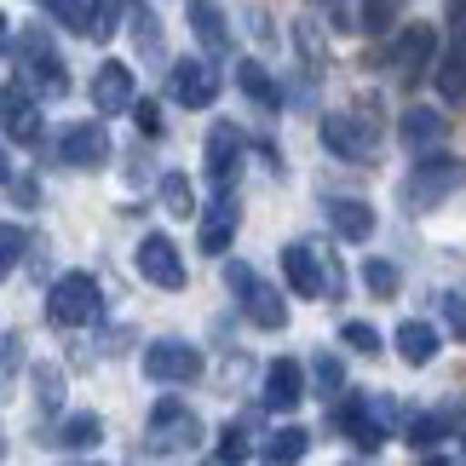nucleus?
<instances>
[{
    "mask_svg": "<svg viewBox=\"0 0 466 466\" xmlns=\"http://www.w3.org/2000/svg\"><path fill=\"white\" fill-rule=\"evenodd\" d=\"M466 185V161L461 156H443V150H426L415 161V173L403 178V202L415 208V213H432L443 196H455Z\"/></svg>",
    "mask_w": 466,
    "mask_h": 466,
    "instance_id": "1",
    "label": "nucleus"
},
{
    "mask_svg": "<svg viewBox=\"0 0 466 466\" xmlns=\"http://www.w3.org/2000/svg\"><path fill=\"white\" fill-rule=\"evenodd\" d=\"M17 76L35 86V98H64L69 93V69H64L46 29H24V41H17Z\"/></svg>",
    "mask_w": 466,
    "mask_h": 466,
    "instance_id": "2",
    "label": "nucleus"
},
{
    "mask_svg": "<svg viewBox=\"0 0 466 466\" xmlns=\"http://www.w3.org/2000/svg\"><path fill=\"white\" fill-rule=\"evenodd\" d=\"M98 311H104V294L86 271H69L46 289V322L52 329H86V322H98Z\"/></svg>",
    "mask_w": 466,
    "mask_h": 466,
    "instance_id": "3",
    "label": "nucleus"
},
{
    "mask_svg": "<svg viewBox=\"0 0 466 466\" xmlns=\"http://www.w3.org/2000/svg\"><path fill=\"white\" fill-rule=\"evenodd\" d=\"M225 282H230V294L242 299V317L254 322V329H282V322H289V306H282V294L254 271V265L230 259V265H225Z\"/></svg>",
    "mask_w": 466,
    "mask_h": 466,
    "instance_id": "4",
    "label": "nucleus"
},
{
    "mask_svg": "<svg viewBox=\"0 0 466 466\" xmlns=\"http://www.w3.org/2000/svg\"><path fill=\"white\" fill-rule=\"evenodd\" d=\"M432 58H438V29L432 24H403L398 41H391V69H398V81L420 86L432 76Z\"/></svg>",
    "mask_w": 466,
    "mask_h": 466,
    "instance_id": "5",
    "label": "nucleus"
},
{
    "mask_svg": "<svg viewBox=\"0 0 466 466\" xmlns=\"http://www.w3.org/2000/svg\"><path fill=\"white\" fill-rule=\"evenodd\" d=\"M322 145H329L339 161H369L380 150V127H374L369 116L339 110V116H322Z\"/></svg>",
    "mask_w": 466,
    "mask_h": 466,
    "instance_id": "6",
    "label": "nucleus"
},
{
    "mask_svg": "<svg viewBox=\"0 0 466 466\" xmlns=\"http://www.w3.org/2000/svg\"><path fill=\"white\" fill-rule=\"evenodd\" d=\"M145 374L156 386H190L202 374V351L185 339H156V346H145Z\"/></svg>",
    "mask_w": 466,
    "mask_h": 466,
    "instance_id": "7",
    "label": "nucleus"
},
{
    "mask_svg": "<svg viewBox=\"0 0 466 466\" xmlns=\"http://www.w3.org/2000/svg\"><path fill=\"white\" fill-rule=\"evenodd\" d=\"M386 420H391V409L386 403H369V398H351V403H339V432H346L363 455H380L386 450Z\"/></svg>",
    "mask_w": 466,
    "mask_h": 466,
    "instance_id": "8",
    "label": "nucleus"
},
{
    "mask_svg": "<svg viewBox=\"0 0 466 466\" xmlns=\"http://www.w3.org/2000/svg\"><path fill=\"white\" fill-rule=\"evenodd\" d=\"M167 93H173V104H185V110H208V104L219 98V69L208 58H178L167 69Z\"/></svg>",
    "mask_w": 466,
    "mask_h": 466,
    "instance_id": "9",
    "label": "nucleus"
},
{
    "mask_svg": "<svg viewBox=\"0 0 466 466\" xmlns=\"http://www.w3.org/2000/svg\"><path fill=\"white\" fill-rule=\"evenodd\" d=\"M150 443H156V450H173V455L196 450V443H202V420H196L178 398H161L150 409Z\"/></svg>",
    "mask_w": 466,
    "mask_h": 466,
    "instance_id": "10",
    "label": "nucleus"
},
{
    "mask_svg": "<svg viewBox=\"0 0 466 466\" xmlns=\"http://www.w3.org/2000/svg\"><path fill=\"white\" fill-rule=\"evenodd\" d=\"M0 127H6V138H17V145L41 138V98H35V86L24 76L0 86Z\"/></svg>",
    "mask_w": 466,
    "mask_h": 466,
    "instance_id": "11",
    "label": "nucleus"
},
{
    "mask_svg": "<svg viewBox=\"0 0 466 466\" xmlns=\"http://www.w3.org/2000/svg\"><path fill=\"white\" fill-rule=\"evenodd\" d=\"M58 161L64 167H81V173H98L110 161V133L104 121H76V127L58 133Z\"/></svg>",
    "mask_w": 466,
    "mask_h": 466,
    "instance_id": "12",
    "label": "nucleus"
},
{
    "mask_svg": "<svg viewBox=\"0 0 466 466\" xmlns=\"http://www.w3.org/2000/svg\"><path fill=\"white\" fill-rule=\"evenodd\" d=\"M138 277L156 282V289H185V259H178L173 237H161V230H150L145 242H138Z\"/></svg>",
    "mask_w": 466,
    "mask_h": 466,
    "instance_id": "13",
    "label": "nucleus"
},
{
    "mask_svg": "<svg viewBox=\"0 0 466 466\" xmlns=\"http://www.w3.org/2000/svg\"><path fill=\"white\" fill-rule=\"evenodd\" d=\"M202 156H208V185L213 190H230V185H237V173H242V133L230 127V121H219V127L208 133Z\"/></svg>",
    "mask_w": 466,
    "mask_h": 466,
    "instance_id": "14",
    "label": "nucleus"
},
{
    "mask_svg": "<svg viewBox=\"0 0 466 466\" xmlns=\"http://www.w3.org/2000/svg\"><path fill=\"white\" fill-rule=\"evenodd\" d=\"M299 398H306V369H299L294 357H277V363L265 369V391H259V403L271 409V415H289V409H299Z\"/></svg>",
    "mask_w": 466,
    "mask_h": 466,
    "instance_id": "15",
    "label": "nucleus"
},
{
    "mask_svg": "<svg viewBox=\"0 0 466 466\" xmlns=\"http://www.w3.org/2000/svg\"><path fill=\"white\" fill-rule=\"evenodd\" d=\"M282 277H289V289L294 294H306V299H317L329 282H322V254L311 242H289L282 248Z\"/></svg>",
    "mask_w": 466,
    "mask_h": 466,
    "instance_id": "16",
    "label": "nucleus"
},
{
    "mask_svg": "<svg viewBox=\"0 0 466 466\" xmlns=\"http://www.w3.org/2000/svg\"><path fill=\"white\" fill-rule=\"evenodd\" d=\"M237 219H242V208H237V196L219 190L213 196V208L202 213V254H230V237H237Z\"/></svg>",
    "mask_w": 466,
    "mask_h": 466,
    "instance_id": "17",
    "label": "nucleus"
},
{
    "mask_svg": "<svg viewBox=\"0 0 466 466\" xmlns=\"http://www.w3.org/2000/svg\"><path fill=\"white\" fill-rule=\"evenodd\" d=\"M133 69L127 64H104L98 76H93V104H98V116H121V110H133Z\"/></svg>",
    "mask_w": 466,
    "mask_h": 466,
    "instance_id": "18",
    "label": "nucleus"
},
{
    "mask_svg": "<svg viewBox=\"0 0 466 466\" xmlns=\"http://www.w3.org/2000/svg\"><path fill=\"white\" fill-rule=\"evenodd\" d=\"M443 133H450V116H443V110H409V116L398 121V138H403L415 156L443 150Z\"/></svg>",
    "mask_w": 466,
    "mask_h": 466,
    "instance_id": "19",
    "label": "nucleus"
},
{
    "mask_svg": "<svg viewBox=\"0 0 466 466\" xmlns=\"http://www.w3.org/2000/svg\"><path fill=\"white\" fill-rule=\"evenodd\" d=\"M329 219H334V237L339 242H369L374 237V208L363 202V196H334Z\"/></svg>",
    "mask_w": 466,
    "mask_h": 466,
    "instance_id": "20",
    "label": "nucleus"
},
{
    "mask_svg": "<svg viewBox=\"0 0 466 466\" xmlns=\"http://www.w3.org/2000/svg\"><path fill=\"white\" fill-rule=\"evenodd\" d=\"M185 12H190V29H196V41H202L213 58L219 52H230V29H225V12H219V0H185Z\"/></svg>",
    "mask_w": 466,
    "mask_h": 466,
    "instance_id": "21",
    "label": "nucleus"
},
{
    "mask_svg": "<svg viewBox=\"0 0 466 466\" xmlns=\"http://www.w3.org/2000/svg\"><path fill=\"white\" fill-rule=\"evenodd\" d=\"M391 346H398V357H403V363L426 369V363L438 357V346H443V339H438V329H432V322H398V339H391Z\"/></svg>",
    "mask_w": 466,
    "mask_h": 466,
    "instance_id": "22",
    "label": "nucleus"
},
{
    "mask_svg": "<svg viewBox=\"0 0 466 466\" xmlns=\"http://www.w3.org/2000/svg\"><path fill=\"white\" fill-rule=\"evenodd\" d=\"M403 6L409 0H363V6H357V24H363V35H391L403 24Z\"/></svg>",
    "mask_w": 466,
    "mask_h": 466,
    "instance_id": "23",
    "label": "nucleus"
},
{
    "mask_svg": "<svg viewBox=\"0 0 466 466\" xmlns=\"http://www.w3.org/2000/svg\"><path fill=\"white\" fill-rule=\"evenodd\" d=\"M237 86L259 104V110H277V104H282L277 81H271V69H259V64H237Z\"/></svg>",
    "mask_w": 466,
    "mask_h": 466,
    "instance_id": "24",
    "label": "nucleus"
},
{
    "mask_svg": "<svg viewBox=\"0 0 466 466\" xmlns=\"http://www.w3.org/2000/svg\"><path fill=\"white\" fill-rule=\"evenodd\" d=\"M311 450V432H306V426H282V432H271V438H265V461H299V455H306Z\"/></svg>",
    "mask_w": 466,
    "mask_h": 466,
    "instance_id": "25",
    "label": "nucleus"
},
{
    "mask_svg": "<svg viewBox=\"0 0 466 466\" xmlns=\"http://www.w3.org/2000/svg\"><path fill=\"white\" fill-rule=\"evenodd\" d=\"M98 438H104V420H98V415H86V409H81V415H69V420L58 426V443H64V450H93Z\"/></svg>",
    "mask_w": 466,
    "mask_h": 466,
    "instance_id": "26",
    "label": "nucleus"
},
{
    "mask_svg": "<svg viewBox=\"0 0 466 466\" xmlns=\"http://www.w3.org/2000/svg\"><path fill=\"white\" fill-rule=\"evenodd\" d=\"M438 93H443V104H461V98H466V52H461V46H450V52H443Z\"/></svg>",
    "mask_w": 466,
    "mask_h": 466,
    "instance_id": "27",
    "label": "nucleus"
},
{
    "mask_svg": "<svg viewBox=\"0 0 466 466\" xmlns=\"http://www.w3.org/2000/svg\"><path fill=\"white\" fill-rule=\"evenodd\" d=\"M161 208H167L173 219H190V213H196V190H190L185 173H167V178H161Z\"/></svg>",
    "mask_w": 466,
    "mask_h": 466,
    "instance_id": "28",
    "label": "nucleus"
},
{
    "mask_svg": "<svg viewBox=\"0 0 466 466\" xmlns=\"http://www.w3.org/2000/svg\"><path fill=\"white\" fill-rule=\"evenodd\" d=\"M443 438H450V415H415L409 420V443L415 450H438Z\"/></svg>",
    "mask_w": 466,
    "mask_h": 466,
    "instance_id": "29",
    "label": "nucleus"
},
{
    "mask_svg": "<svg viewBox=\"0 0 466 466\" xmlns=\"http://www.w3.org/2000/svg\"><path fill=\"white\" fill-rule=\"evenodd\" d=\"M24 248H29V237L17 225H6L0 219V282H6L12 271H17V259H24Z\"/></svg>",
    "mask_w": 466,
    "mask_h": 466,
    "instance_id": "30",
    "label": "nucleus"
},
{
    "mask_svg": "<svg viewBox=\"0 0 466 466\" xmlns=\"http://www.w3.org/2000/svg\"><path fill=\"white\" fill-rule=\"evenodd\" d=\"M41 6H46L52 17H58L64 29H81V35L93 29V6H86V0H41Z\"/></svg>",
    "mask_w": 466,
    "mask_h": 466,
    "instance_id": "31",
    "label": "nucleus"
},
{
    "mask_svg": "<svg viewBox=\"0 0 466 466\" xmlns=\"http://www.w3.org/2000/svg\"><path fill=\"white\" fill-rule=\"evenodd\" d=\"M363 282H369V294L391 299V294H398V265H391V259H369L363 265Z\"/></svg>",
    "mask_w": 466,
    "mask_h": 466,
    "instance_id": "32",
    "label": "nucleus"
},
{
    "mask_svg": "<svg viewBox=\"0 0 466 466\" xmlns=\"http://www.w3.org/2000/svg\"><path fill=\"white\" fill-rule=\"evenodd\" d=\"M339 339H346L357 357H380V351H386V346H380V334H374L369 322H346V329H339Z\"/></svg>",
    "mask_w": 466,
    "mask_h": 466,
    "instance_id": "33",
    "label": "nucleus"
},
{
    "mask_svg": "<svg viewBox=\"0 0 466 466\" xmlns=\"http://www.w3.org/2000/svg\"><path fill=\"white\" fill-rule=\"evenodd\" d=\"M133 41H138V52L161 58V29H156V17H150L145 6H133Z\"/></svg>",
    "mask_w": 466,
    "mask_h": 466,
    "instance_id": "34",
    "label": "nucleus"
},
{
    "mask_svg": "<svg viewBox=\"0 0 466 466\" xmlns=\"http://www.w3.org/2000/svg\"><path fill=\"white\" fill-rule=\"evenodd\" d=\"M438 311H443V322H450V334L466 346V299L461 294H438Z\"/></svg>",
    "mask_w": 466,
    "mask_h": 466,
    "instance_id": "35",
    "label": "nucleus"
},
{
    "mask_svg": "<svg viewBox=\"0 0 466 466\" xmlns=\"http://www.w3.org/2000/svg\"><path fill=\"white\" fill-rule=\"evenodd\" d=\"M242 455H248V420L225 426V438H219V461H242Z\"/></svg>",
    "mask_w": 466,
    "mask_h": 466,
    "instance_id": "36",
    "label": "nucleus"
},
{
    "mask_svg": "<svg viewBox=\"0 0 466 466\" xmlns=\"http://www.w3.org/2000/svg\"><path fill=\"white\" fill-rule=\"evenodd\" d=\"M35 386H41V403H46V409L64 403V374H58V369H35Z\"/></svg>",
    "mask_w": 466,
    "mask_h": 466,
    "instance_id": "37",
    "label": "nucleus"
},
{
    "mask_svg": "<svg viewBox=\"0 0 466 466\" xmlns=\"http://www.w3.org/2000/svg\"><path fill=\"white\" fill-rule=\"evenodd\" d=\"M311 374H317V386H322V391H346V386H339V363H334V357H317Z\"/></svg>",
    "mask_w": 466,
    "mask_h": 466,
    "instance_id": "38",
    "label": "nucleus"
},
{
    "mask_svg": "<svg viewBox=\"0 0 466 466\" xmlns=\"http://www.w3.org/2000/svg\"><path fill=\"white\" fill-rule=\"evenodd\" d=\"M133 116H138V127H145L150 138H161V110H156L150 98H133Z\"/></svg>",
    "mask_w": 466,
    "mask_h": 466,
    "instance_id": "39",
    "label": "nucleus"
},
{
    "mask_svg": "<svg viewBox=\"0 0 466 466\" xmlns=\"http://www.w3.org/2000/svg\"><path fill=\"white\" fill-rule=\"evenodd\" d=\"M0 185H12V161H6V150H0Z\"/></svg>",
    "mask_w": 466,
    "mask_h": 466,
    "instance_id": "40",
    "label": "nucleus"
},
{
    "mask_svg": "<svg viewBox=\"0 0 466 466\" xmlns=\"http://www.w3.org/2000/svg\"><path fill=\"white\" fill-rule=\"evenodd\" d=\"M0 52H6V12H0Z\"/></svg>",
    "mask_w": 466,
    "mask_h": 466,
    "instance_id": "41",
    "label": "nucleus"
}]
</instances>
